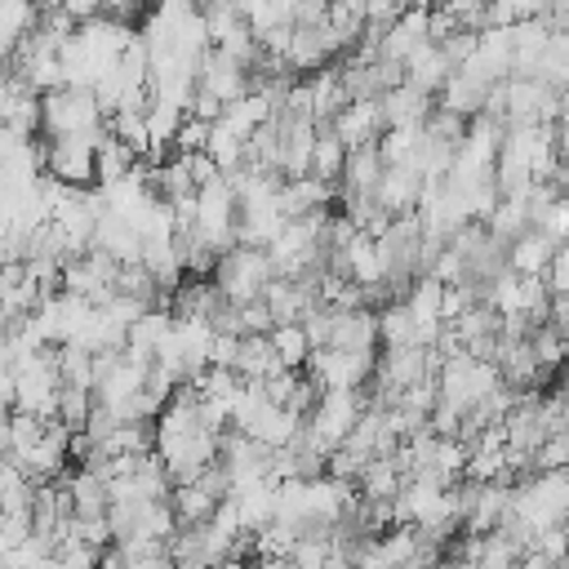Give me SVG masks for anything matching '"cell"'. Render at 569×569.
<instances>
[{
    "mask_svg": "<svg viewBox=\"0 0 569 569\" xmlns=\"http://www.w3.org/2000/svg\"><path fill=\"white\" fill-rule=\"evenodd\" d=\"M271 280H276V267H271L267 249H253V244H236V249H227V253L218 258V267H213V284H218V293H222L227 302H236V307L262 302V293H267Z\"/></svg>",
    "mask_w": 569,
    "mask_h": 569,
    "instance_id": "obj_1",
    "label": "cell"
},
{
    "mask_svg": "<svg viewBox=\"0 0 569 569\" xmlns=\"http://www.w3.org/2000/svg\"><path fill=\"white\" fill-rule=\"evenodd\" d=\"M44 445V422L40 418H27V413H13L9 418V458L18 467H27V458Z\"/></svg>",
    "mask_w": 569,
    "mask_h": 569,
    "instance_id": "obj_4",
    "label": "cell"
},
{
    "mask_svg": "<svg viewBox=\"0 0 569 569\" xmlns=\"http://www.w3.org/2000/svg\"><path fill=\"white\" fill-rule=\"evenodd\" d=\"M40 107H44L40 129H44L49 138H98V133H102V120H107L102 107H98V98H93V89H71V84H62V89L44 93Z\"/></svg>",
    "mask_w": 569,
    "mask_h": 569,
    "instance_id": "obj_2",
    "label": "cell"
},
{
    "mask_svg": "<svg viewBox=\"0 0 569 569\" xmlns=\"http://www.w3.org/2000/svg\"><path fill=\"white\" fill-rule=\"evenodd\" d=\"M102 138H107V129L98 138H49L44 142V173L71 191H89V182H98V142Z\"/></svg>",
    "mask_w": 569,
    "mask_h": 569,
    "instance_id": "obj_3",
    "label": "cell"
},
{
    "mask_svg": "<svg viewBox=\"0 0 569 569\" xmlns=\"http://www.w3.org/2000/svg\"><path fill=\"white\" fill-rule=\"evenodd\" d=\"M89 413H93V391H84V387H62V391H58V422H62L71 436L84 431Z\"/></svg>",
    "mask_w": 569,
    "mask_h": 569,
    "instance_id": "obj_6",
    "label": "cell"
},
{
    "mask_svg": "<svg viewBox=\"0 0 569 569\" xmlns=\"http://www.w3.org/2000/svg\"><path fill=\"white\" fill-rule=\"evenodd\" d=\"M271 347H276L280 365H284V369H293V373H298V365H307V360H311V342H307L302 325H276V329H271Z\"/></svg>",
    "mask_w": 569,
    "mask_h": 569,
    "instance_id": "obj_5",
    "label": "cell"
}]
</instances>
